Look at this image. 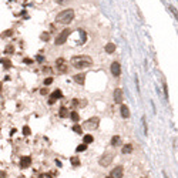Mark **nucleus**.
<instances>
[{"instance_id":"nucleus-22","label":"nucleus","mask_w":178,"mask_h":178,"mask_svg":"<svg viewBox=\"0 0 178 178\" xmlns=\"http://www.w3.org/2000/svg\"><path fill=\"white\" fill-rule=\"evenodd\" d=\"M86 150H87V144H81L76 148V151L77 152H83V151H86Z\"/></svg>"},{"instance_id":"nucleus-2","label":"nucleus","mask_w":178,"mask_h":178,"mask_svg":"<svg viewBox=\"0 0 178 178\" xmlns=\"http://www.w3.org/2000/svg\"><path fill=\"white\" fill-rule=\"evenodd\" d=\"M73 19H74V12L71 10V9H67V10H63L57 14L56 21H57V23H61V24H68V23L73 21Z\"/></svg>"},{"instance_id":"nucleus-17","label":"nucleus","mask_w":178,"mask_h":178,"mask_svg":"<svg viewBox=\"0 0 178 178\" xmlns=\"http://www.w3.org/2000/svg\"><path fill=\"white\" fill-rule=\"evenodd\" d=\"M121 151H123V154H131V152H133V145H131V144H125Z\"/></svg>"},{"instance_id":"nucleus-11","label":"nucleus","mask_w":178,"mask_h":178,"mask_svg":"<svg viewBox=\"0 0 178 178\" xmlns=\"http://www.w3.org/2000/svg\"><path fill=\"white\" fill-rule=\"evenodd\" d=\"M30 165H31V158L29 157V155L21 157V160H20V167L21 168H29Z\"/></svg>"},{"instance_id":"nucleus-5","label":"nucleus","mask_w":178,"mask_h":178,"mask_svg":"<svg viewBox=\"0 0 178 178\" xmlns=\"http://www.w3.org/2000/svg\"><path fill=\"white\" fill-rule=\"evenodd\" d=\"M68 34H70V29H64L63 31H61L60 34H59L57 37H56V44L57 46H61V44L66 43V40H67Z\"/></svg>"},{"instance_id":"nucleus-27","label":"nucleus","mask_w":178,"mask_h":178,"mask_svg":"<svg viewBox=\"0 0 178 178\" xmlns=\"http://www.w3.org/2000/svg\"><path fill=\"white\" fill-rule=\"evenodd\" d=\"M12 34H13V31H12V30H7V31H4V33H3V37H10Z\"/></svg>"},{"instance_id":"nucleus-6","label":"nucleus","mask_w":178,"mask_h":178,"mask_svg":"<svg viewBox=\"0 0 178 178\" xmlns=\"http://www.w3.org/2000/svg\"><path fill=\"white\" fill-rule=\"evenodd\" d=\"M56 66H57V70L61 71V73H66L68 68V64L66 63L64 59H57V60H56Z\"/></svg>"},{"instance_id":"nucleus-26","label":"nucleus","mask_w":178,"mask_h":178,"mask_svg":"<svg viewBox=\"0 0 178 178\" xmlns=\"http://www.w3.org/2000/svg\"><path fill=\"white\" fill-rule=\"evenodd\" d=\"M51 83H53V78L51 77H47L46 80H44V86H50Z\"/></svg>"},{"instance_id":"nucleus-21","label":"nucleus","mask_w":178,"mask_h":178,"mask_svg":"<svg viewBox=\"0 0 178 178\" xmlns=\"http://www.w3.org/2000/svg\"><path fill=\"white\" fill-rule=\"evenodd\" d=\"M70 117H71V120H73L74 123H77V121L80 120V117H78V113H77V111H71V113H70Z\"/></svg>"},{"instance_id":"nucleus-7","label":"nucleus","mask_w":178,"mask_h":178,"mask_svg":"<svg viewBox=\"0 0 178 178\" xmlns=\"http://www.w3.org/2000/svg\"><path fill=\"white\" fill-rule=\"evenodd\" d=\"M113 98H114V103H117V104H121L123 103V90L121 88H115L114 93H113Z\"/></svg>"},{"instance_id":"nucleus-16","label":"nucleus","mask_w":178,"mask_h":178,"mask_svg":"<svg viewBox=\"0 0 178 178\" xmlns=\"http://www.w3.org/2000/svg\"><path fill=\"white\" fill-rule=\"evenodd\" d=\"M120 144H121V138L118 137V135H114V137L111 138V145H113V147H118Z\"/></svg>"},{"instance_id":"nucleus-8","label":"nucleus","mask_w":178,"mask_h":178,"mask_svg":"<svg viewBox=\"0 0 178 178\" xmlns=\"http://www.w3.org/2000/svg\"><path fill=\"white\" fill-rule=\"evenodd\" d=\"M123 174H124V170L121 165H118V167H114V170L111 171L110 178H123Z\"/></svg>"},{"instance_id":"nucleus-4","label":"nucleus","mask_w":178,"mask_h":178,"mask_svg":"<svg viewBox=\"0 0 178 178\" xmlns=\"http://www.w3.org/2000/svg\"><path fill=\"white\" fill-rule=\"evenodd\" d=\"M111 161H113V154H110V152H105V154H103L100 157V160H98V164H100L101 167H108V165L111 164Z\"/></svg>"},{"instance_id":"nucleus-14","label":"nucleus","mask_w":178,"mask_h":178,"mask_svg":"<svg viewBox=\"0 0 178 178\" xmlns=\"http://www.w3.org/2000/svg\"><path fill=\"white\" fill-rule=\"evenodd\" d=\"M121 117L123 118H128L130 117V110L127 105H121Z\"/></svg>"},{"instance_id":"nucleus-36","label":"nucleus","mask_w":178,"mask_h":178,"mask_svg":"<svg viewBox=\"0 0 178 178\" xmlns=\"http://www.w3.org/2000/svg\"><path fill=\"white\" fill-rule=\"evenodd\" d=\"M143 178H145V177H143Z\"/></svg>"},{"instance_id":"nucleus-1","label":"nucleus","mask_w":178,"mask_h":178,"mask_svg":"<svg viewBox=\"0 0 178 178\" xmlns=\"http://www.w3.org/2000/svg\"><path fill=\"white\" fill-rule=\"evenodd\" d=\"M71 66L76 68H86V67H90L91 64H93V60H91V57H88V56H74L73 59H71Z\"/></svg>"},{"instance_id":"nucleus-23","label":"nucleus","mask_w":178,"mask_h":178,"mask_svg":"<svg viewBox=\"0 0 178 178\" xmlns=\"http://www.w3.org/2000/svg\"><path fill=\"white\" fill-rule=\"evenodd\" d=\"M73 131L74 133H77V134H81V133H83V128H81L78 124H76V125H73Z\"/></svg>"},{"instance_id":"nucleus-31","label":"nucleus","mask_w":178,"mask_h":178,"mask_svg":"<svg viewBox=\"0 0 178 178\" xmlns=\"http://www.w3.org/2000/svg\"><path fill=\"white\" fill-rule=\"evenodd\" d=\"M39 178H51V175H49V174H41Z\"/></svg>"},{"instance_id":"nucleus-29","label":"nucleus","mask_w":178,"mask_h":178,"mask_svg":"<svg viewBox=\"0 0 178 178\" xmlns=\"http://www.w3.org/2000/svg\"><path fill=\"white\" fill-rule=\"evenodd\" d=\"M56 2H57L59 4H66V3H68L70 0H56Z\"/></svg>"},{"instance_id":"nucleus-18","label":"nucleus","mask_w":178,"mask_h":178,"mask_svg":"<svg viewBox=\"0 0 178 178\" xmlns=\"http://www.w3.org/2000/svg\"><path fill=\"white\" fill-rule=\"evenodd\" d=\"M0 63L3 64L4 68H10L12 67V61L9 60V59H2V60H0Z\"/></svg>"},{"instance_id":"nucleus-12","label":"nucleus","mask_w":178,"mask_h":178,"mask_svg":"<svg viewBox=\"0 0 178 178\" xmlns=\"http://www.w3.org/2000/svg\"><path fill=\"white\" fill-rule=\"evenodd\" d=\"M84 80H86V74H83V73H78L74 76V81L78 84H84Z\"/></svg>"},{"instance_id":"nucleus-24","label":"nucleus","mask_w":178,"mask_h":178,"mask_svg":"<svg viewBox=\"0 0 178 178\" xmlns=\"http://www.w3.org/2000/svg\"><path fill=\"white\" fill-rule=\"evenodd\" d=\"M13 51H14V47H13V46H10V44H9V46H7V47H6V50H4V53H6V54H12V53H13Z\"/></svg>"},{"instance_id":"nucleus-15","label":"nucleus","mask_w":178,"mask_h":178,"mask_svg":"<svg viewBox=\"0 0 178 178\" xmlns=\"http://www.w3.org/2000/svg\"><path fill=\"white\" fill-rule=\"evenodd\" d=\"M59 115H60L61 118L68 117V110H67V107H60V110H59Z\"/></svg>"},{"instance_id":"nucleus-34","label":"nucleus","mask_w":178,"mask_h":178,"mask_svg":"<svg viewBox=\"0 0 178 178\" xmlns=\"http://www.w3.org/2000/svg\"><path fill=\"white\" fill-rule=\"evenodd\" d=\"M0 178H6V172H4V171L0 172Z\"/></svg>"},{"instance_id":"nucleus-10","label":"nucleus","mask_w":178,"mask_h":178,"mask_svg":"<svg viewBox=\"0 0 178 178\" xmlns=\"http://www.w3.org/2000/svg\"><path fill=\"white\" fill-rule=\"evenodd\" d=\"M111 74L114 76V77H118L121 74V66L120 63H117V61H114V63H111Z\"/></svg>"},{"instance_id":"nucleus-25","label":"nucleus","mask_w":178,"mask_h":178,"mask_svg":"<svg viewBox=\"0 0 178 178\" xmlns=\"http://www.w3.org/2000/svg\"><path fill=\"white\" fill-rule=\"evenodd\" d=\"M23 134L24 135H30V127L24 125V127H23Z\"/></svg>"},{"instance_id":"nucleus-3","label":"nucleus","mask_w":178,"mask_h":178,"mask_svg":"<svg viewBox=\"0 0 178 178\" xmlns=\"http://www.w3.org/2000/svg\"><path fill=\"white\" fill-rule=\"evenodd\" d=\"M100 124V118L98 117H91L88 118L86 123H84V128H87V130H96Z\"/></svg>"},{"instance_id":"nucleus-19","label":"nucleus","mask_w":178,"mask_h":178,"mask_svg":"<svg viewBox=\"0 0 178 178\" xmlns=\"http://www.w3.org/2000/svg\"><path fill=\"white\" fill-rule=\"evenodd\" d=\"M83 141H84V144H91V143L94 141V138H93V135L91 134H87V135H84Z\"/></svg>"},{"instance_id":"nucleus-20","label":"nucleus","mask_w":178,"mask_h":178,"mask_svg":"<svg viewBox=\"0 0 178 178\" xmlns=\"http://www.w3.org/2000/svg\"><path fill=\"white\" fill-rule=\"evenodd\" d=\"M70 162L73 164V167H78V165H80V158H78V157H71Z\"/></svg>"},{"instance_id":"nucleus-9","label":"nucleus","mask_w":178,"mask_h":178,"mask_svg":"<svg viewBox=\"0 0 178 178\" xmlns=\"http://www.w3.org/2000/svg\"><path fill=\"white\" fill-rule=\"evenodd\" d=\"M63 97V93H61V90H56L51 93L50 96V100H49V104H54L57 100H60V98Z\"/></svg>"},{"instance_id":"nucleus-33","label":"nucleus","mask_w":178,"mask_h":178,"mask_svg":"<svg viewBox=\"0 0 178 178\" xmlns=\"http://www.w3.org/2000/svg\"><path fill=\"white\" fill-rule=\"evenodd\" d=\"M44 60V59H43V56H37V61H40V63H41V61H43Z\"/></svg>"},{"instance_id":"nucleus-30","label":"nucleus","mask_w":178,"mask_h":178,"mask_svg":"<svg viewBox=\"0 0 178 178\" xmlns=\"http://www.w3.org/2000/svg\"><path fill=\"white\" fill-rule=\"evenodd\" d=\"M170 9H171V12H172V13H174V16L177 17V20H178V13H177V10H175V9H174V7H172V6L170 7Z\"/></svg>"},{"instance_id":"nucleus-32","label":"nucleus","mask_w":178,"mask_h":178,"mask_svg":"<svg viewBox=\"0 0 178 178\" xmlns=\"http://www.w3.org/2000/svg\"><path fill=\"white\" fill-rule=\"evenodd\" d=\"M24 63H27V64H31V63H33V60H31V59H24Z\"/></svg>"},{"instance_id":"nucleus-13","label":"nucleus","mask_w":178,"mask_h":178,"mask_svg":"<svg viewBox=\"0 0 178 178\" xmlns=\"http://www.w3.org/2000/svg\"><path fill=\"white\" fill-rule=\"evenodd\" d=\"M104 50H105V53L113 54L114 53V50H115V44L114 43H107L105 44V47H104Z\"/></svg>"},{"instance_id":"nucleus-35","label":"nucleus","mask_w":178,"mask_h":178,"mask_svg":"<svg viewBox=\"0 0 178 178\" xmlns=\"http://www.w3.org/2000/svg\"><path fill=\"white\" fill-rule=\"evenodd\" d=\"M0 90H2V86H0Z\"/></svg>"},{"instance_id":"nucleus-28","label":"nucleus","mask_w":178,"mask_h":178,"mask_svg":"<svg viewBox=\"0 0 178 178\" xmlns=\"http://www.w3.org/2000/svg\"><path fill=\"white\" fill-rule=\"evenodd\" d=\"M49 37H50L49 36V33H43L41 34V40H49Z\"/></svg>"}]
</instances>
